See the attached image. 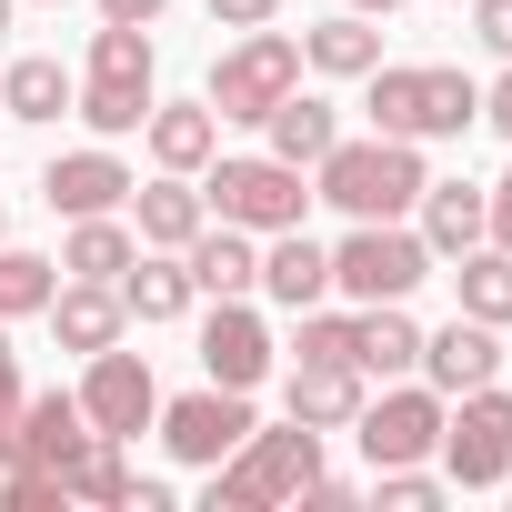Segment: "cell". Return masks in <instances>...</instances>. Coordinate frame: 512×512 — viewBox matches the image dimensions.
Masks as SVG:
<instances>
[{
	"label": "cell",
	"instance_id": "cell-27",
	"mask_svg": "<svg viewBox=\"0 0 512 512\" xmlns=\"http://www.w3.org/2000/svg\"><path fill=\"white\" fill-rule=\"evenodd\" d=\"M352 362H362V382H402V372H422V322H412V302H372Z\"/></svg>",
	"mask_w": 512,
	"mask_h": 512
},
{
	"label": "cell",
	"instance_id": "cell-43",
	"mask_svg": "<svg viewBox=\"0 0 512 512\" xmlns=\"http://www.w3.org/2000/svg\"><path fill=\"white\" fill-rule=\"evenodd\" d=\"M342 11H362V21H392V11H402V0H342Z\"/></svg>",
	"mask_w": 512,
	"mask_h": 512
},
{
	"label": "cell",
	"instance_id": "cell-17",
	"mask_svg": "<svg viewBox=\"0 0 512 512\" xmlns=\"http://www.w3.org/2000/svg\"><path fill=\"white\" fill-rule=\"evenodd\" d=\"M362 392H372V382H362V362H292V382H282V412H292V422H312V432L332 442V432H352Z\"/></svg>",
	"mask_w": 512,
	"mask_h": 512
},
{
	"label": "cell",
	"instance_id": "cell-38",
	"mask_svg": "<svg viewBox=\"0 0 512 512\" xmlns=\"http://www.w3.org/2000/svg\"><path fill=\"white\" fill-rule=\"evenodd\" d=\"M211 11V31H262V21H282V0H201Z\"/></svg>",
	"mask_w": 512,
	"mask_h": 512
},
{
	"label": "cell",
	"instance_id": "cell-40",
	"mask_svg": "<svg viewBox=\"0 0 512 512\" xmlns=\"http://www.w3.org/2000/svg\"><path fill=\"white\" fill-rule=\"evenodd\" d=\"M482 121H492V131H502V141H512V61H502V81H492V91H482Z\"/></svg>",
	"mask_w": 512,
	"mask_h": 512
},
{
	"label": "cell",
	"instance_id": "cell-45",
	"mask_svg": "<svg viewBox=\"0 0 512 512\" xmlns=\"http://www.w3.org/2000/svg\"><path fill=\"white\" fill-rule=\"evenodd\" d=\"M0 241H11V201H0Z\"/></svg>",
	"mask_w": 512,
	"mask_h": 512
},
{
	"label": "cell",
	"instance_id": "cell-26",
	"mask_svg": "<svg viewBox=\"0 0 512 512\" xmlns=\"http://www.w3.org/2000/svg\"><path fill=\"white\" fill-rule=\"evenodd\" d=\"M372 61H382V21H362V11H332L302 31V71H322V81H362Z\"/></svg>",
	"mask_w": 512,
	"mask_h": 512
},
{
	"label": "cell",
	"instance_id": "cell-32",
	"mask_svg": "<svg viewBox=\"0 0 512 512\" xmlns=\"http://www.w3.org/2000/svg\"><path fill=\"white\" fill-rule=\"evenodd\" d=\"M151 101H161L151 81H81V101H71V111L91 121V141H131V131L151 121Z\"/></svg>",
	"mask_w": 512,
	"mask_h": 512
},
{
	"label": "cell",
	"instance_id": "cell-14",
	"mask_svg": "<svg viewBox=\"0 0 512 512\" xmlns=\"http://www.w3.org/2000/svg\"><path fill=\"white\" fill-rule=\"evenodd\" d=\"M422 382H432L442 402L472 392V382H502V332L472 322V312H452L442 332H422Z\"/></svg>",
	"mask_w": 512,
	"mask_h": 512
},
{
	"label": "cell",
	"instance_id": "cell-31",
	"mask_svg": "<svg viewBox=\"0 0 512 512\" xmlns=\"http://www.w3.org/2000/svg\"><path fill=\"white\" fill-rule=\"evenodd\" d=\"M61 482H71V502L121 512V502H131V442H121V432H91V442H81V462H71Z\"/></svg>",
	"mask_w": 512,
	"mask_h": 512
},
{
	"label": "cell",
	"instance_id": "cell-2",
	"mask_svg": "<svg viewBox=\"0 0 512 512\" xmlns=\"http://www.w3.org/2000/svg\"><path fill=\"white\" fill-rule=\"evenodd\" d=\"M422 141H332L322 161H312V201H332L342 221H412V201H422Z\"/></svg>",
	"mask_w": 512,
	"mask_h": 512
},
{
	"label": "cell",
	"instance_id": "cell-19",
	"mask_svg": "<svg viewBox=\"0 0 512 512\" xmlns=\"http://www.w3.org/2000/svg\"><path fill=\"white\" fill-rule=\"evenodd\" d=\"M41 322H51V332H61V352H81V362H91V352H111V342L131 332V312H121V282H61Z\"/></svg>",
	"mask_w": 512,
	"mask_h": 512
},
{
	"label": "cell",
	"instance_id": "cell-3",
	"mask_svg": "<svg viewBox=\"0 0 512 512\" xmlns=\"http://www.w3.org/2000/svg\"><path fill=\"white\" fill-rule=\"evenodd\" d=\"M432 272H442V262H432V241H422L412 221H352V231L332 241V292H342L352 312H372V302H412Z\"/></svg>",
	"mask_w": 512,
	"mask_h": 512
},
{
	"label": "cell",
	"instance_id": "cell-4",
	"mask_svg": "<svg viewBox=\"0 0 512 512\" xmlns=\"http://www.w3.org/2000/svg\"><path fill=\"white\" fill-rule=\"evenodd\" d=\"M201 201H211V221H241V231H292L302 211H312V171H292V161H272V151H211L201 161Z\"/></svg>",
	"mask_w": 512,
	"mask_h": 512
},
{
	"label": "cell",
	"instance_id": "cell-11",
	"mask_svg": "<svg viewBox=\"0 0 512 512\" xmlns=\"http://www.w3.org/2000/svg\"><path fill=\"white\" fill-rule=\"evenodd\" d=\"M41 201H51L61 221H91V211H121V201H131V161H121L111 141H91V151H61V161L41 171Z\"/></svg>",
	"mask_w": 512,
	"mask_h": 512
},
{
	"label": "cell",
	"instance_id": "cell-35",
	"mask_svg": "<svg viewBox=\"0 0 512 512\" xmlns=\"http://www.w3.org/2000/svg\"><path fill=\"white\" fill-rule=\"evenodd\" d=\"M442 492H452V482H442L432 462H382V472H372V502H382V512H432Z\"/></svg>",
	"mask_w": 512,
	"mask_h": 512
},
{
	"label": "cell",
	"instance_id": "cell-21",
	"mask_svg": "<svg viewBox=\"0 0 512 512\" xmlns=\"http://www.w3.org/2000/svg\"><path fill=\"white\" fill-rule=\"evenodd\" d=\"M332 141H342V111H332L322 91H282V101L262 111V151H272V161H292V171H312Z\"/></svg>",
	"mask_w": 512,
	"mask_h": 512
},
{
	"label": "cell",
	"instance_id": "cell-41",
	"mask_svg": "<svg viewBox=\"0 0 512 512\" xmlns=\"http://www.w3.org/2000/svg\"><path fill=\"white\" fill-rule=\"evenodd\" d=\"M0 412H21V352H11V322H0Z\"/></svg>",
	"mask_w": 512,
	"mask_h": 512
},
{
	"label": "cell",
	"instance_id": "cell-24",
	"mask_svg": "<svg viewBox=\"0 0 512 512\" xmlns=\"http://www.w3.org/2000/svg\"><path fill=\"white\" fill-rule=\"evenodd\" d=\"M131 251H141L131 211H91V221H71V241H61V282H121Z\"/></svg>",
	"mask_w": 512,
	"mask_h": 512
},
{
	"label": "cell",
	"instance_id": "cell-12",
	"mask_svg": "<svg viewBox=\"0 0 512 512\" xmlns=\"http://www.w3.org/2000/svg\"><path fill=\"white\" fill-rule=\"evenodd\" d=\"M81 442H91V412H81V392H21V412H11V462L71 472V462H81Z\"/></svg>",
	"mask_w": 512,
	"mask_h": 512
},
{
	"label": "cell",
	"instance_id": "cell-18",
	"mask_svg": "<svg viewBox=\"0 0 512 512\" xmlns=\"http://www.w3.org/2000/svg\"><path fill=\"white\" fill-rule=\"evenodd\" d=\"M262 302H282V312H312V302H332V251H322L302 221L262 241Z\"/></svg>",
	"mask_w": 512,
	"mask_h": 512
},
{
	"label": "cell",
	"instance_id": "cell-8",
	"mask_svg": "<svg viewBox=\"0 0 512 512\" xmlns=\"http://www.w3.org/2000/svg\"><path fill=\"white\" fill-rule=\"evenodd\" d=\"M251 392H221V382H201V392H181V402H161V452L181 462V472H211V462H231L241 442H251Z\"/></svg>",
	"mask_w": 512,
	"mask_h": 512
},
{
	"label": "cell",
	"instance_id": "cell-30",
	"mask_svg": "<svg viewBox=\"0 0 512 512\" xmlns=\"http://www.w3.org/2000/svg\"><path fill=\"white\" fill-rule=\"evenodd\" d=\"M472 121H482V81H472V71L422 61V141H462Z\"/></svg>",
	"mask_w": 512,
	"mask_h": 512
},
{
	"label": "cell",
	"instance_id": "cell-42",
	"mask_svg": "<svg viewBox=\"0 0 512 512\" xmlns=\"http://www.w3.org/2000/svg\"><path fill=\"white\" fill-rule=\"evenodd\" d=\"M161 11H171V0H101V21H131V31H151Z\"/></svg>",
	"mask_w": 512,
	"mask_h": 512
},
{
	"label": "cell",
	"instance_id": "cell-34",
	"mask_svg": "<svg viewBox=\"0 0 512 512\" xmlns=\"http://www.w3.org/2000/svg\"><path fill=\"white\" fill-rule=\"evenodd\" d=\"M302 332H292V362H352L362 352V312H332V302H312V312H292Z\"/></svg>",
	"mask_w": 512,
	"mask_h": 512
},
{
	"label": "cell",
	"instance_id": "cell-46",
	"mask_svg": "<svg viewBox=\"0 0 512 512\" xmlns=\"http://www.w3.org/2000/svg\"><path fill=\"white\" fill-rule=\"evenodd\" d=\"M51 11H61V0H51Z\"/></svg>",
	"mask_w": 512,
	"mask_h": 512
},
{
	"label": "cell",
	"instance_id": "cell-37",
	"mask_svg": "<svg viewBox=\"0 0 512 512\" xmlns=\"http://www.w3.org/2000/svg\"><path fill=\"white\" fill-rule=\"evenodd\" d=\"M472 41L492 61H512V0H472Z\"/></svg>",
	"mask_w": 512,
	"mask_h": 512
},
{
	"label": "cell",
	"instance_id": "cell-6",
	"mask_svg": "<svg viewBox=\"0 0 512 512\" xmlns=\"http://www.w3.org/2000/svg\"><path fill=\"white\" fill-rule=\"evenodd\" d=\"M282 91H302V41L262 21V31H231V51L211 61V91H201V101H211L221 121H251V131H262V111H272Z\"/></svg>",
	"mask_w": 512,
	"mask_h": 512
},
{
	"label": "cell",
	"instance_id": "cell-20",
	"mask_svg": "<svg viewBox=\"0 0 512 512\" xmlns=\"http://www.w3.org/2000/svg\"><path fill=\"white\" fill-rule=\"evenodd\" d=\"M191 262L181 251H131V272H121V312L141 322V332H161V322H191Z\"/></svg>",
	"mask_w": 512,
	"mask_h": 512
},
{
	"label": "cell",
	"instance_id": "cell-25",
	"mask_svg": "<svg viewBox=\"0 0 512 512\" xmlns=\"http://www.w3.org/2000/svg\"><path fill=\"white\" fill-rule=\"evenodd\" d=\"M452 312H472V322L512 332V251H502V241L452 251Z\"/></svg>",
	"mask_w": 512,
	"mask_h": 512
},
{
	"label": "cell",
	"instance_id": "cell-39",
	"mask_svg": "<svg viewBox=\"0 0 512 512\" xmlns=\"http://www.w3.org/2000/svg\"><path fill=\"white\" fill-rule=\"evenodd\" d=\"M482 221H492V231H482V241H502V251H512V171H502V181H492V191H482Z\"/></svg>",
	"mask_w": 512,
	"mask_h": 512
},
{
	"label": "cell",
	"instance_id": "cell-1",
	"mask_svg": "<svg viewBox=\"0 0 512 512\" xmlns=\"http://www.w3.org/2000/svg\"><path fill=\"white\" fill-rule=\"evenodd\" d=\"M312 472H322V432H312V422H292V412H282V422H251V442L201 472V512H272V502H302Z\"/></svg>",
	"mask_w": 512,
	"mask_h": 512
},
{
	"label": "cell",
	"instance_id": "cell-10",
	"mask_svg": "<svg viewBox=\"0 0 512 512\" xmlns=\"http://www.w3.org/2000/svg\"><path fill=\"white\" fill-rule=\"evenodd\" d=\"M201 382H221V392H262L272 382V322L251 312V292L201 312Z\"/></svg>",
	"mask_w": 512,
	"mask_h": 512
},
{
	"label": "cell",
	"instance_id": "cell-33",
	"mask_svg": "<svg viewBox=\"0 0 512 512\" xmlns=\"http://www.w3.org/2000/svg\"><path fill=\"white\" fill-rule=\"evenodd\" d=\"M151 71H161L151 31H131V21H101L91 31V81H151Z\"/></svg>",
	"mask_w": 512,
	"mask_h": 512
},
{
	"label": "cell",
	"instance_id": "cell-5",
	"mask_svg": "<svg viewBox=\"0 0 512 512\" xmlns=\"http://www.w3.org/2000/svg\"><path fill=\"white\" fill-rule=\"evenodd\" d=\"M442 482L452 492H502L512 482V392L502 382H472L442 402V442H432Z\"/></svg>",
	"mask_w": 512,
	"mask_h": 512
},
{
	"label": "cell",
	"instance_id": "cell-7",
	"mask_svg": "<svg viewBox=\"0 0 512 512\" xmlns=\"http://www.w3.org/2000/svg\"><path fill=\"white\" fill-rule=\"evenodd\" d=\"M352 442H362V462H372V472H382V462H432V442H442V392H432L422 372H402V382L362 392Z\"/></svg>",
	"mask_w": 512,
	"mask_h": 512
},
{
	"label": "cell",
	"instance_id": "cell-16",
	"mask_svg": "<svg viewBox=\"0 0 512 512\" xmlns=\"http://www.w3.org/2000/svg\"><path fill=\"white\" fill-rule=\"evenodd\" d=\"M131 231H141V251H191V231L211 221V201H201V181H181V171H161V181H131Z\"/></svg>",
	"mask_w": 512,
	"mask_h": 512
},
{
	"label": "cell",
	"instance_id": "cell-13",
	"mask_svg": "<svg viewBox=\"0 0 512 512\" xmlns=\"http://www.w3.org/2000/svg\"><path fill=\"white\" fill-rule=\"evenodd\" d=\"M181 262H191V292H201V302H241V292H262V231H241V221H201Z\"/></svg>",
	"mask_w": 512,
	"mask_h": 512
},
{
	"label": "cell",
	"instance_id": "cell-28",
	"mask_svg": "<svg viewBox=\"0 0 512 512\" xmlns=\"http://www.w3.org/2000/svg\"><path fill=\"white\" fill-rule=\"evenodd\" d=\"M362 111L382 141H422V61H372L362 71Z\"/></svg>",
	"mask_w": 512,
	"mask_h": 512
},
{
	"label": "cell",
	"instance_id": "cell-29",
	"mask_svg": "<svg viewBox=\"0 0 512 512\" xmlns=\"http://www.w3.org/2000/svg\"><path fill=\"white\" fill-rule=\"evenodd\" d=\"M61 292V262L51 251H21V241H0V322H41Z\"/></svg>",
	"mask_w": 512,
	"mask_h": 512
},
{
	"label": "cell",
	"instance_id": "cell-44",
	"mask_svg": "<svg viewBox=\"0 0 512 512\" xmlns=\"http://www.w3.org/2000/svg\"><path fill=\"white\" fill-rule=\"evenodd\" d=\"M11 11H21V0H0V41H11Z\"/></svg>",
	"mask_w": 512,
	"mask_h": 512
},
{
	"label": "cell",
	"instance_id": "cell-15",
	"mask_svg": "<svg viewBox=\"0 0 512 512\" xmlns=\"http://www.w3.org/2000/svg\"><path fill=\"white\" fill-rule=\"evenodd\" d=\"M141 151H151V171H181V181H201V161L221 151V111H211V101H151V121H141Z\"/></svg>",
	"mask_w": 512,
	"mask_h": 512
},
{
	"label": "cell",
	"instance_id": "cell-22",
	"mask_svg": "<svg viewBox=\"0 0 512 512\" xmlns=\"http://www.w3.org/2000/svg\"><path fill=\"white\" fill-rule=\"evenodd\" d=\"M71 101H81V81H71L51 51H21L11 71H0V121H31V131H51Z\"/></svg>",
	"mask_w": 512,
	"mask_h": 512
},
{
	"label": "cell",
	"instance_id": "cell-36",
	"mask_svg": "<svg viewBox=\"0 0 512 512\" xmlns=\"http://www.w3.org/2000/svg\"><path fill=\"white\" fill-rule=\"evenodd\" d=\"M61 502H71L61 472H41V462H0V512H61Z\"/></svg>",
	"mask_w": 512,
	"mask_h": 512
},
{
	"label": "cell",
	"instance_id": "cell-9",
	"mask_svg": "<svg viewBox=\"0 0 512 512\" xmlns=\"http://www.w3.org/2000/svg\"><path fill=\"white\" fill-rule=\"evenodd\" d=\"M81 412H91V432H121V442H141L151 422H161V382H151V362L141 352H91L81 362Z\"/></svg>",
	"mask_w": 512,
	"mask_h": 512
},
{
	"label": "cell",
	"instance_id": "cell-23",
	"mask_svg": "<svg viewBox=\"0 0 512 512\" xmlns=\"http://www.w3.org/2000/svg\"><path fill=\"white\" fill-rule=\"evenodd\" d=\"M412 231L432 241V262H452V251H472L492 221H482V181H422L412 201Z\"/></svg>",
	"mask_w": 512,
	"mask_h": 512
}]
</instances>
